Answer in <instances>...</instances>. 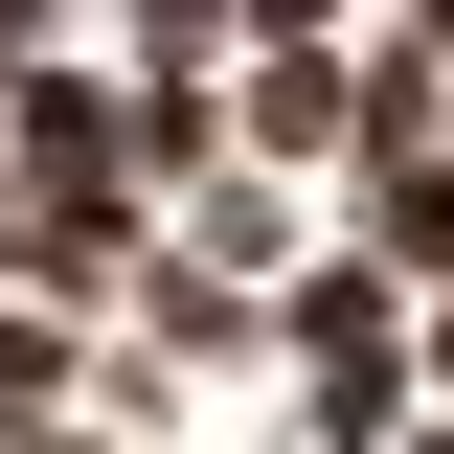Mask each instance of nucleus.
Returning <instances> with one entry per match:
<instances>
[{
    "mask_svg": "<svg viewBox=\"0 0 454 454\" xmlns=\"http://www.w3.org/2000/svg\"><path fill=\"white\" fill-rule=\"evenodd\" d=\"M409 454H454V432H409Z\"/></svg>",
    "mask_w": 454,
    "mask_h": 454,
    "instance_id": "1",
    "label": "nucleus"
}]
</instances>
